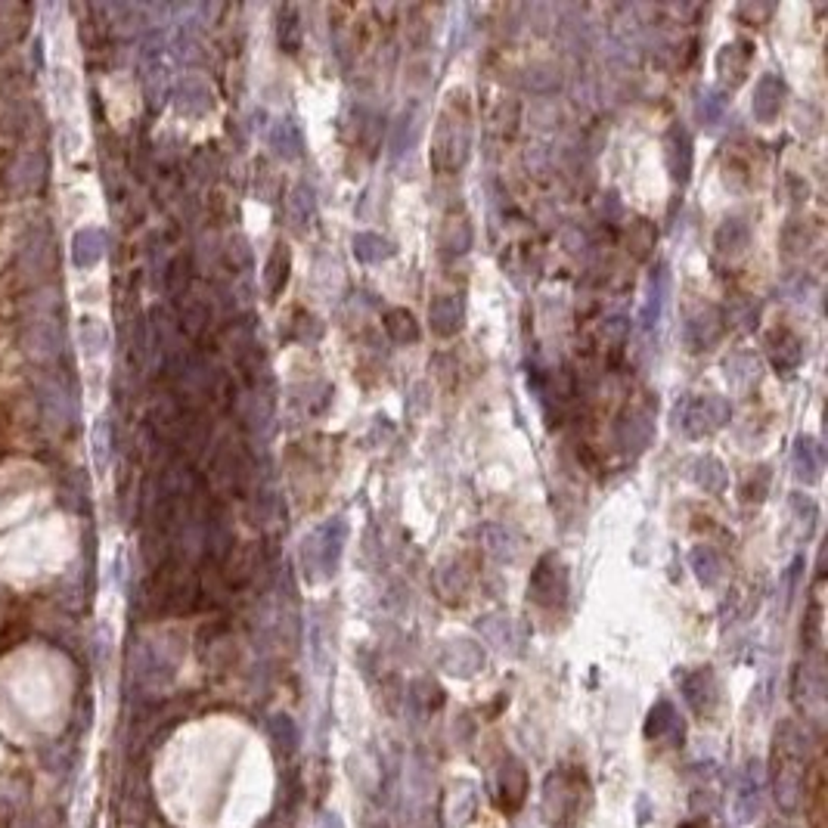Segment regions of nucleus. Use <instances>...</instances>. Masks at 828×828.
<instances>
[{"label": "nucleus", "mask_w": 828, "mask_h": 828, "mask_svg": "<svg viewBox=\"0 0 828 828\" xmlns=\"http://www.w3.org/2000/svg\"><path fill=\"white\" fill-rule=\"evenodd\" d=\"M760 810V788H757V773L751 776V769H745L742 779H738V795H736V813L742 823H751Z\"/></svg>", "instance_id": "nucleus-1"}, {"label": "nucleus", "mask_w": 828, "mask_h": 828, "mask_svg": "<svg viewBox=\"0 0 828 828\" xmlns=\"http://www.w3.org/2000/svg\"><path fill=\"white\" fill-rule=\"evenodd\" d=\"M682 828H701V825H695V823H689V825H682Z\"/></svg>", "instance_id": "nucleus-2"}]
</instances>
